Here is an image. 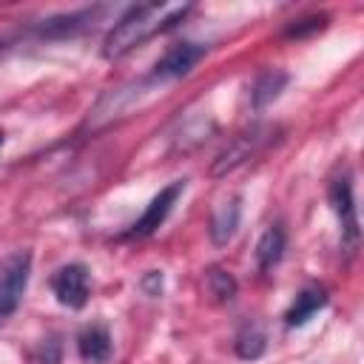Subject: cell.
Masks as SVG:
<instances>
[{"mask_svg": "<svg viewBox=\"0 0 364 364\" xmlns=\"http://www.w3.org/2000/svg\"><path fill=\"white\" fill-rule=\"evenodd\" d=\"M191 3H139L125 9V14L111 26V31L102 40V57L105 60H119L125 54H131L136 46L148 43L151 37L176 28L188 14H191Z\"/></svg>", "mask_w": 364, "mask_h": 364, "instance_id": "obj_1", "label": "cell"}, {"mask_svg": "<svg viewBox=\"0 0 364 364\" xmlns=\"http://www.w3.org/2000/svg\"><path fill=\"white\" fill-rule=\"evenodd\" d=\"M327 202L338 219V230H341V250L347 256L355 253L358 239H361V228H358V208H355V193H353V176L350 171H341L330 179L327 185Z\"/></svg>", "mask_w": 364, "mask_h": 364, "instance_id": "obj_2", "label": "cell"}, {"mask_svg": "<svg viewBox=\"0 0 364 364\" xmlns=\"http://www.w3.org/2000/svg\"><path fill=\"white\" fill-rule=\"evenodd\" d=\"M31 250H14L0 259V324H6L23 301L31 276Z\"/></svg>", "mask_w": 364, "mask_h": 364, "instance_id": "obj_3", "label": "cell"}, {"mask_svg": "<svg viewBox=\"0 0 364 364\" xmlns=\"http://www.w3.org/2000/svg\"><path fill=\"white\" fill-rule=\"evenodd\" d=\"M270 134H273V128H267V125H253V128L236 134V136L216 154V159H213V165H210V173H213V176H228V173H233L239 165H245L247 159H253V156L270 142Z\"/></svg>", "mask_w": 364, "mask_h": 364, "instance_id": "obj_4", "label": "cell"}, {"mask_svg": "<svg viewBox=\"0 0 364 364\" xmlns=\"http://www.w3.org/2000/svg\"><path fill=\"white\" fill-rule=\"evenodd\" d=\"M205 54H208V46H202V43H191V40L173 43V46H168L165 54L154 63L148 80H151L154 85H165V82L182 80V77H188V74L196 68V63H199Z\"/></svg>", "mask_w": 364, "mask_h": 364, "instance_id": "obj_5", "label": "cell"}, {"mask_svg": "<svg viewBox=\"0 0 364 364\" xmlns=\"http://www.w3.org/2000/svg\"><path fill=\"white\" fill-rule=\"evenodd\" d=\"M51 293L54 299L68 310H82L91 296V273L82 262H68L54 270L51 276Z\"/></svg>", "mask_w": 364, "mask_h": 364, "instance_id": "obj_6", "label": "cell"}, {"mask_svg": "<svg viewBox=\"0 0 364 364\" xmlns=\"http://www.w3.org/2000/svg\"><path fill=\"white\" fill-rule=\"evenodd\" d=\"M182 191H185V179H173V182H168L148 205H145V210H142V216L128 228V239H145V236H151V233H156L159 228H162V222L168 219V213L173 210V205H176V199L182 196Z\"/></svg>", "mask_w": 364, "mask_h": 364, "instance_id": "obj_7", "label": "cell"}, {"mask_svg": "<svg viewBox=\"0 0 364 364\" xmlns=\"http://www.w3.org/2000/svg\"><path fill=\"white\" fill-rule=\"evenodd\" d=\"M327 301H330V296H327V287L324 284H318V282H310V284H304L299 293H296V299L290 301V307L284 310V327H304L318 310H324L327 307Z\"/></svg>", "mask_w": 364, "mask_h": 364, "instance_id": "obj_8", "label": "cell"}, {"mask_svg": "<svg viewBox=\"0 0 364 364\" xmlns=\"http://www.w3.org/2000/svg\"><path fill=\"white\" fill-rule=\"evenodd\" d=\"M77 353L85 364H105L114 353L111 333L102 321H91L77 333Z\"/></svg>", "mask_w": 364, "mask_h": 364, "instance_id": "obj_9", "label": "cell"}, {"mask_svg": "<svg viewBox=\"0 0 364 364\" xmlns=\"http://www.w3.org/2000/svg\"><path fill=\"white\" fill-rule=\"evenodd\" d=\"M239 222H242V196H230V199H225L222 205H216L213 213H210V225H208L210 242H213L216 247L228 245V242L236 236Z\"/></svg>", "mask_w": 364, "mask_h": 364, "instance_id": "obj_10", "label": "cell"}, {"mask_svg": "<svg viewBox=\"0 0 364 364\" xmlns=\"http://www.w3.org/2000/svg\"><path fill=\"white\" fill-rule=\"evenodd\" d=\"M284 250H287V230H284V225L282 222L267 225L262 239L256 242V264H259V270L262 273L273 270L282 262Z\"/></svg>", "mask_w": 364, "mask_h": 364, "instance_id": "obj_11", "label": "cell"}, {"mask_svg": "<svg viewBox=\"0 0 364 364\" xmlns=\"http://www.w3.org/2000/svg\"><path fill=\"white\" fill-rule=\"evenodd\" d=\"M287 82H290V74L282 71V68H267V71H262V74L253 80V85H250V102H253V108L259 111V108H267L270 102H276V100L282 97V91H284Z\"/></svg>", "mask_w": 364, "mask_h": 364, "instance_id": "obj_12", "label": "cell"}, {"mask_svg": "<svg viewBox=\"0 0 364 364\" xmlns=\"http://www.w3.org/2000/svg\"><path fill=\"white\" fill-rule=\"evenodd\" d=\"M233 350H236V355L245 358V361L262 358L264 350H267V336H264V330H262L256 321H245V324L239 327L236 338H233Z\"/></svg>", "mask_w": 364, "mask_h": 364, "instance_id": "obj_13", "label": "cell"}, {"mask_svg": "<svg viewBox=\"0 0 364 364\" xmlns=\"http://www.w3.org/2000/svg\"><path fill=\"white\" fill-rule=\"evenodd\" d=\"M205 287H208V293L213 296V301H219V304L230 301V299L236 296V290H239L236 279H233L230 270H225V267H208V273H205Z\"/></svg>", "mask_w": 364, "mask_h": 364, "instance_id": "obj_14", "label": "cell"}, {"mask_svg": "<svg viewBox=\"0 0 364 364\" xmlns=\"http://www.w3.org/2000/svg\"><path fill=\"white\" fill-rule=\"evenodd\" d=\"M327 28V14H307L301 20H293L287 28H284V37L290 40H301V37H310V34H318Z\"/></svg>", "mask_w": 364, "mask_h": 364, "instance_id": "obj_15", "label": "cell"}, {"mask_svg": "<svg viewBox=\"0 0 364 364\" xmlns=\"http://www.w3.org/2000/svg\"><path fill=\"white\" fill-rule=\"evenodd\" d=\"M40 364H60V341L48 338L40 347Z\"/></svg>", "mask_w": 364, "mask_h": 364, "instance_id": "obj_16", "label": "cell"}, {"mask_svg": "<svg viewBox=\"0 0 364 364\" xmlns=\"http://www.w3.org/2000/svg\"><path fill=\"white\" fill-rule=\"evenodd\" d=\"M142 287L148 296H159L162 293V276L156 270H148V276H142Z\"/></svg>", "mask_w": 364, "mask_h": 364, "instance_id": "obj_17", "label": "cell"}, {"mask_svg": "<svg viewBox=\"0 0 364 364\" xmlns=\"http://www.w3.org/2000/svg\"><path fill=\"white\" fill-rule=\"evenodd\" d=\"M3 48H6V40H3V37H0V51H3Z\"/></svg>", "mask_w": 364, "mask_h": 364, "instance_id": "obj_18", "label": "cell"}, {"mask_svg": "<svg viewBox=\"0 0 364 364\" xmlns=\"http://www.w3.org/2000/svg\"><path fill=\"white\" fill-rule=\"evenodd\" d=\"M0 148H3V131H0Z\"/></svg>", "mask_w": 364, "mask_h": 364, "instance_id": "obj_19", "label": "cell"}]
</instances>
